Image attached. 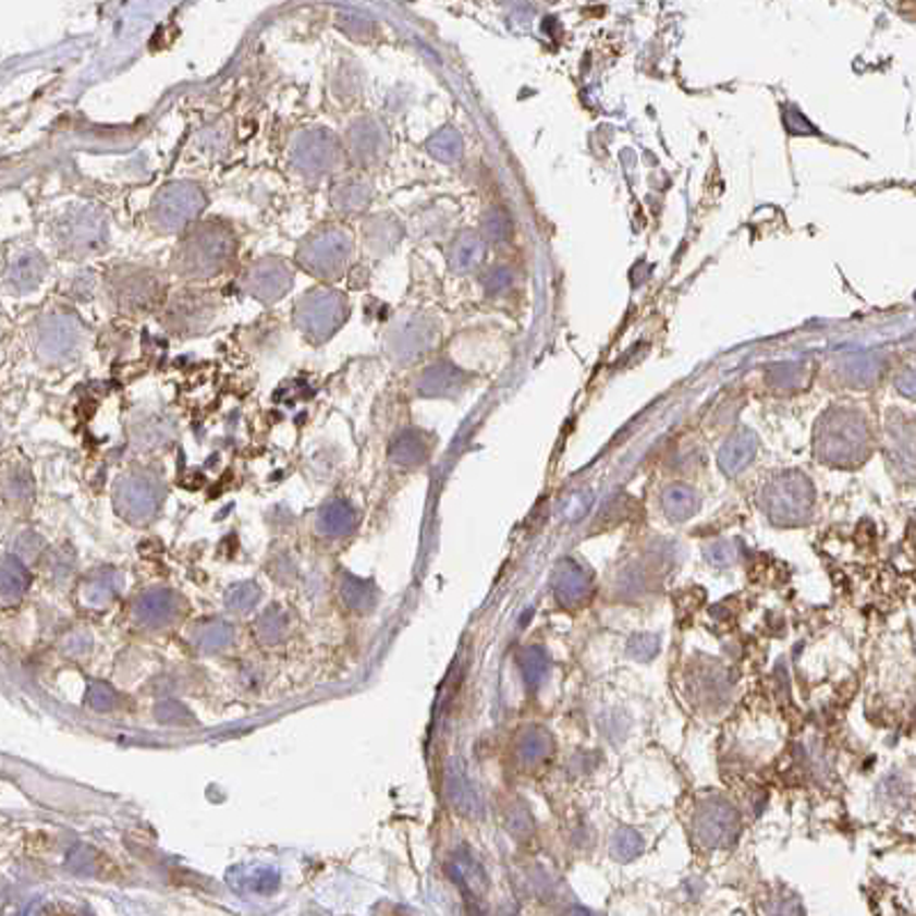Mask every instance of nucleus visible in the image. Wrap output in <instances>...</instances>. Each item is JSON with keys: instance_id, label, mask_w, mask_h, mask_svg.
I'll return each mask as SVG.
<instances>
[{"instance_id": "obj_2", "label": "nucleus", "mask_w": 916, "mask_h": 916, "mask_svg": "<svg viewBox=\"0 0 916 916\" xmlns=\"http://www.w3.org/2000/svg\"><path fill=\"white\" fill-rule=\"evenodd\" d=\"M345 315L347 304L343 296L329 290H317L304 296L300 308H296V325L308 338L325 340L343 325Z\"/></svg>"}, {"instance_id": "obj_3", "label": "nucleus", "mask_w": 916, "mask_h": 916, "mask_svg": "<svg viewBox=\"0 0 916 916\" xmlns=\"http://www.w3.org/2000/svg\"><path fill=\"white\" fill-rule=\"evenodd\" d=\"M350 253L352 244L347 234L340 230H327L322 234H315L313 240L302 246L300 260L317 276H338L347 267Z\"/></svg>"}, {"instance_id": "obj_14", "label": "nucleus", "mask_w": 916, "mask_h": 916, "mask_svg": "<svg viewBox=\"0 0 916 916\" xmlns=\"http://www.w3.org/2000/svg\"><path fill=\"white\" fill-rule=\"evenodd\" d=\"M474 253H478V244H474V242H462L457 248H455V262L460 265V267H466V265H472L476 258H474Z\"/></svg>"}, {"instance_id": "obj_8", "label": "nucleus", "mask_w": 916, "mask_h": 916, "mask_svg": "<svg viewBox=\"0 0 916 916\" xmlns=\"http://www.w3.org/2000/svg\"><path fill=\"white\" fill-rule=\"evenodd\" d=\"M78 345V329L68 317H53L39 331V352L47 358H65Z\"/></svg>"}, {"instance_id": "obj_6", "label": "nucleus", "mask_w": 916, "mask_h": 916, "mask_svg": "<svg viewBox=\"0 0 916 916\" xmlns=\"http://www.w3.org/2000/svg\"><path fill=\"white\" fill-rule=\"evenodd\" d=\"M106 237V225L99 217L90 215V211H78L60 223L58 240L65 242L74 251H93L103 244Z\"/></svg>"}, {"instance_id": "obj_9", "label": "nucleus", "mask_w": 916, "mask_h": 916, "mask_svg": "<svg viewBox=\"0 0 916 916\" xmlns=\"http://www.w3.org/2000/svg\"><path fill=\"white\" fill-rule=\"evenodd\" d=\"M47 262L41 260L39 253H21L8 267V285L19 292H30L45 279Z\"/></svg>"}, {"instance_id": "obj_4", "label": "nucleus", "mask_w": 916, "mask_h": 916, "mask_svg": "<svg viewBox=\"0 0 916 916\" xmlns=\"http://www.w3.org/2000/svg\"><path fill=\"white\" fill-rule=\"evenodd\" d=\"M203 191L194 184L178 182L166 186L155 200V219L166 230H178L203 209Z\"/></svg>"}, {"instance_id": "obj_7", "label": "nucleus", "mask_w": 916, "mask_h": 916, "mask_svg": "<svg viewBox=\"0 0 916 916\" xmlns=\"http://www.w3.org/2000/svg\"><path fill=\"white\" fill-rule=\"evenodd\" d=\"M292 285L290 269L279 260H260L248 273L251 294L260 296L265 302L281 300Z\"/></svg>"}, {"instance_id": "obj_12", "label": "nucleus", "mask_w": 916, "mask_h": 916, "mask_svg": "<svg viewBox=\"0 0 916 916\" xmlns=\"http://www.w3.org/2000/svg\"><path fill=\"white\" fill-rule=\"evenodd\" d=\"M428 150H430L437 159L451 161V159H455V157L460 155V138H457L451 130H445V132L437 134V136L428 143Z\"/></svg>"}, {"instance_id": "obj_11", "label": "nucleus", "mask_w": 916, "mask_h": 916, "mask_svg": "<svg viewBox=\"0 0 916 916\" xmlns=\"http://www.w3.org/2000/svg\"><path fill=\"white\" fill-rule=\"evenodd\" d=\"M370 188L364 182H347L333 191V203L343 209H361L368 205Z\"/></svg>"}, {"instance_id": "obj_13", "label": "nucleus", "mask_w": 916, "mask_h": 916, "mask_svg": "<svg viewBox=\"0 0 916 916\" xmlns=\"http://www.w3.org/2000/svg\"><path fill=\"white\" fill-rule=\"evenodd\" d=\"M453 372L449 370V368H443V366H437V368H432V370H428L423 375V379H420V393H425V395H437V393H443L445 391V387H449V377H451Z\"/></svg>"}, {"instance_id": "obj_10", "label": "nucleus", "mask_w": 916, "mask_h": 916, "mask_svg": "<svg viewBox=\"0 0 916 916\" xmlns=\"http://www.w3.org/2000/svg\"><path fill=\"white\" fill-rule=\"evenodd\" d=\"M383 145H387V138H383V132L372 122H358L350 132V150L364 163L379 161L383 155Z\"/></svg>"}, {"instance_id": "obj_5", "label": "nucleus", "mask_w": 916, "mask_h": 916, "mask_svg": "<svg viewBox=\"0 0 916 916\" xmlns=\"http://www.w3.org/2000/svg\"><path fill=\"white\" fill-rule=\"evenodd\" d=\"M340 157H343V152H340L338 141L325 130L304 134L296 141L292 152V161L296 163V168L306 170L310 175H325L329 170L338 168Z\"/></svg>"}, {"instance_id": "obj_1", "label": "nucleus", "mask_w": 916, "mask_h": 916, "mask_svg": "<svg viewBox=\"0 0 916 916\" xmlns=\"http://www.w3.org/2000/svg\"><path fill=\"white\" fill-rule=\"evenodd\" d=\"M232 253L230 234H223L219 228H205L182 246L180 260L182 269L191 276H211L221 269Z\"/></svg>"}]
</instances>
